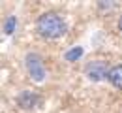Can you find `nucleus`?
I'll return each instance as SVG.
<instances>
[{
  "label": "nucleus",
  "mask_w": 122,
  "mask_h": 113,
  "mask_svg": "<svg viewBox=\"0 0 122 113\" xmlns=\"http://www.w3.org/2000/svg\"><path fill=\"white\" fill-rule=\"evenodd\" d=\"M81 55H83V47H73V49H70V51L66 53V60L73 62V60H77Z\"/></svg>",
  "instance_id": "0eeeda50"
},
{
  "label": "nucleus",
  "mask_w": 122,
  "mask_h": 113,
  "mask_svg": "<svg viewBox=\"0 0 122 113\" xmlns=\"http://www.w3.org/2000/svg\"><path fill=\"white\" fill-rule=\"evenodd\" d=\"M98 6H100V8H103V10H109V8H113V6H115V4H111V2H100V4H98Z\"/></svg>",
  "instance_id": "6e6552de"
},
{
  "label": "nucleus",
  "mask_w": 122,
  "mask_h": 113,
  "mask_svg": "<svg viewBox=\"0 0 122 113\" xmlns=\"http://www.w3.org/2000/svg\"><path fill=\"white\" fill-rule=\"evenodd\" d=\"M25 68H26L28 75L36 83H41L45 79L47 72H45V62H43L41 55H38V53H26V57H25Z\"/></svg>",
  "instance_id": "f03ea898"
},
{
  "label": "nucleus",
  "mask_w": 122,
  "mask_h": 113,
  "mask_svg": "<svg viewBox=\"0 0 122 113\" xmlns=\"http://www.w3.org/2000/svg\"><path fill=\"white\" fill-rule=\"evenodd\" d=\"M117 27H118V30L122 32V15L118 17V21H117Z\"/></svg>",
  "instance_id": "1a4fd4ad"
},
{
  "label": "nucleus",
  "mask_w": 122,
  "mask_h": 113,
  "mask_svg": "<svg viewBox=\"0 0 122 113\" xmlns=\"http://www.w3.org/2000/svg\"><path fill=\"white\" fill-rule=\"evenodd\" d=\"M36 30L43 40H58V38H62L66 34L68 23L56 11H45V13H41L38 17Z\"/></svg>",
  "instance_id": "f257e3e1"
},
{
  "label": "nucleus",
  "mask_w": 122,
  "mask_h": 113,
  "mask_svg": "<svg viewBox=\"0 0 122 113\" xmlns=\"http://www.w3.org/2000/svg\"><path fill=\"white\" fill-rule=\"evenodd\" d=\"M40 104H41V96L38 92H34V91H23L17 96V106L21 109H26V111L28 109H36Z\"/></svg>",
  "instance_id": "20e7f679"
},
{
  "label": "nucleus",
  "mask_w": 122,
  "mask_h": 113,
  "mask_svg": "<svg viewBox=\"0 0 122 113\" xmlns=\"http://www.w3.org/2000/svg\"><path fill=\"white\" fill-rule=\"evenodd\" d=\"M109 66H107L105 60L98 59V60H90L88 64L85 66V74L90 81H102V79H107L109 75Z\"/></svg>",
  "instance_id": "7ed1b4c3"
},
{
  "label": "nucleus",
  "mask_w": 122,
  "mask_h": 113,
  "mask_svg": "<svg viewBox=\"0 0 122 113\" xmlns=\"http://www.w3.org/2000/svg\"><path fill=\"white\" fill-rule=\"evenodd\" d=\"M107 81H109L113 87L122 89V64L111 66V70H109V75H107Z\"/></svg>",
  "instance_id": "39448f33"
},
{
  "label": "nucleus",
  "mask_w": 122,
  "mask_h": 113,
  "mask_svg": "<svg viewBox=\"0 0 122 113\" xmlns=\"http://www.w3.org/2000/svg\"><path fill=\"white\" fill-rule=\"evenodd\" d=\"M15 27H17V17L10 15L8 19H6V23H4V32L6 34H13Z\"/></svg>",
  "instance_id": "423d86ee"
}]
</instances>
